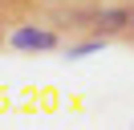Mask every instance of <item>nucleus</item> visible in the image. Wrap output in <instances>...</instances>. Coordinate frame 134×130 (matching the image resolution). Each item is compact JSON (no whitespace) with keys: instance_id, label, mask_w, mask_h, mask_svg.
<instances>
[{"instance_id":"f257e3e1","label":"nucleus","mask_w":134,"mask_h":130,"mask_svg":"<svg viewBox=\"0 0 134 130\" xmlns=\"http://www.w3.org/2000/svg\"><path fill=\"white\" fill-rule=\"evenodd\" d=\"M4 45L12 53H53V49H61V32L53 24H33L29 20V24H12Z\"/></svg>"},{"instance_id":"f03ea898","label":"nucleus","mask_w":134,"mask_h":130,"mask_svg":"<svg viewBox=\"0 0 134 130\" xmlns=\"http://www.w3.org/2000/svg\"><path fill=\"white\" fill-rule=\"evenodd\" d=\"M93 32L110 41H134V4H106L93 12Z\"/></svg>"},{"instance_id":"7ed1b4c3","label":"nucleus","mask_w":134,"mask_h":130,"mask_svg":"<svg viewBox=\"0 0 134 130\" xmlns=\"http://www.w3.org/2000/svg\"><path fill=\"white\" fill-rule=\"evenodd\" d=\"M110 45V37H98V32H90V37H81V41H69L61 53H65V61H81V57H93V53H102V49Z\"/></svg>"}]
</instances>
